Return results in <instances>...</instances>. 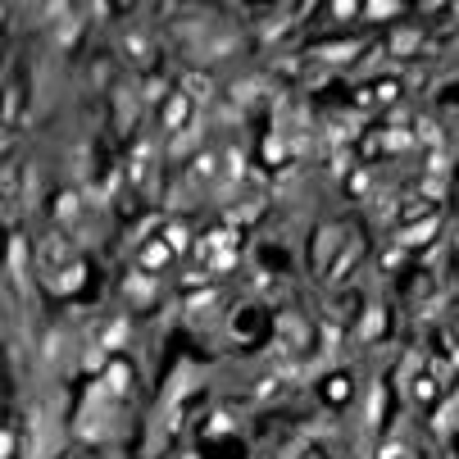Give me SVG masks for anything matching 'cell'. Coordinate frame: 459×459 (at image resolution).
Here are the masks:
<instances>
[{
  "label": "cell",
  "mask_w": 459,
  "mask_h": 459,
  "mask_svg": "<svg viewBox=\"0 0 459 459\" xmlns=\"http://www.w3.org/2000/svg\"><path fill=\"white\" fill-rule=\"evenodd\" d=\"M182 118H187V96H173L164 105V127H182Z\"/></svg>",
  "instance_id": "cell-11"
},
{
  "label": "cell",
  "mask_w": 459,
  "mask_h": 459,
  "mask_svg": "<svg viewBox=\"0 0 459 459\" xmlns=\"http://www.w3.org/2000/svg\"><path fill=\"white\" fill-rule=\"evenodd\" d=\"M68 255H73V241H68V237H59V232H55V237H46V241H41V264H46L50 273L68 268Z\"/></svg>",
  "instance_id": "cell-1"
},
{
  "label": "cell",
  "mask_w": 459,
  "mask_h": 459,
  "mask_svg": "<svg viewBox=\"0 0 459 459\" xmlns=\"http://www.w3.org/2000/svg\"><path fill=\"white\" fill-rule=\"evenodd\" d=\"M368 14H373V19H387V14H396V5H391V0H387V5L378 0V5H368Z\"/></svg>",
  "instance_id": "cell-32"
},
{
  "label": "cell",
  "mask_w": 459,
  "mask_h": 459,
  "mask_svg": "<svg viewBox=\"0 0 459 459\" xmlns=\"http://www.w3.org/2000/svg\"><path fill=\"white\" fill-rule=\"evenodd\" d=\"M123 336H127V327H123V323H114V327H109V332H105V345H118V341H123Z\"/></svg>",
  "instance_id": "cell-31"
},
{
  "label": "cell",
  "mask_w": 459,
  "mask_h": 459,
  "mask_svg": "<svg viewBox=\"0 0 459 459\" xmlns=\"http://www.w3.org/2000/svg\"><path fill=\"white\" fill-rule=\"evenodd\" d=\"M127 296H132V300H150V278L132 273V278H127Z\"/></svg>",
  "instance_id": "cell-16"
},
{
  "label": "cell",
  "mask_w": 459,
  "mask_h": 459,
  "mask_svg": "<svg viewBox=\"0 0 459 459\" xmlns=\"http://www.w3.org/2000/svg\"><path fill=\"white\" fill-rule=\"evenodd\" d=\"M182 246H187V232H182V228H169V250H182Z\"/></svg>",
  "instance_id": "cell-30"
},
{
  "label": "cell",
  "mask_w": 459,
  "mask_h": 459,
  "mask_svg": "<svg viewBox=\"0 0 459 459\" xmlns=\"http://www.w3.org/2000/svg\"><path fill=\"white\" fill-rule=\"evenodd\" d=\"M378 459H410V450H405V441H391V446L378 450Z\"/></svg>",
  "instance_id": "cell-23"
},
{
  "label": "cell",
  "mask_w": 459,
  "mask_h": 459,
  "mask_svg": "<svg viewBox=\"0 0 459 459\" xmlns=\"http://www.w3.org/2000/svg\"><path fill=\"white\" fill-rule=\"evenodd\" d=\"M10 264H14V282H23V287H28V250H23V237H14Z\"/></svg>",
  "instance_id": "cell-8"
},
{
  "label": "cell",
  "mask_w": 459,
  "mask_h": 459,
  "mask_svg": "<svg viewBox=\"0 0 459 459\" xmlns=\"http://www.w3.org/2000/svg\"><path fill=\"white\" fill-rule=\"evenodd\" d=\"M55 219H59V223H77V219H82V205H77L73 192H64V196L55 201Z\"/></svg>",
  "instance_id": "cell-7"
},
{
  "label": "cell",
  "mask_w": 459,
  "mask_h": 459,
  "mask_svg": "<svg viewBox=\"0 0 459 459\" xmlns=\"http://www.w3.org/2000/svg\"><path fill=\"white\" fill-rule=\"evenodd\" d=\"M345 237H350V232H341V228H327L323 237H318V246H314V259L327 268V255H332L336 246H345Z\"/></svg>",
  "instance_id": "cell-3"
},
{
  "label": "cell",
  "mask_w": 459,
  "mask_h": 459,
  "mask_svg": "<svg viewBox=\"0 0 459 459\" xmlns=\"http://www.w3.org/2000/svg\"><path fill=\"white\" fill-rule=\"evenodd\" d=\"M187 309H192V318H205V314H210V309H214V296H210V291H205V296H196V300H192V305H187Z\"/></svg>",
  "instance_id": "cell-20"
},
{
  "label": "cell",
  "mask_w": 459,
  "mask_h": 459,
  "mask_svg": "<svg viewBox=\"0 0 459 459\" xmlns=\"http://www.w3.org/2000/svg\"><path fill=\"white\" fill-rule=\"evenodd\" d=\"M182 86H187V96H192V100H210V91H214L205 73H187V82H182Z\"/></svg>",
  "instance_id": "cell-9"
},
{
  "label": "cell",
  "mask_w": 459,
  "mask_h": 459,
  "mask_svg": "<svg viewBox=\"0 0 459 459\" xmlns=\"http://www.w3.org/2000/svg\"><path fill=\"white\" fill-rule=\"evenodd\" d=\"M214 173H219V160H214V155H201L196 169H192V178L196 182H214Z\"/></svg>",
  "instance_id": "cell-14"
},
{
  "label": "cell",
  "mask_w": 459,
  "mask_h": 459,
  "mask_svg": "<svg viewBox=\"0 0 459 459\" xmlns=\"http://www.w3.org/2000/svg\"><path fill=\"white\" fill-rule=\"evenodd\" d=\"M382 332V309H368V318H364V336H378Z\"/></svg>",
  "instance_id": "cell-24"
},
{
  "label": "cell",
  "mask_w": 459,
  "mask_h": 459,
  "mask_svg": "<svg viewBox=\"0 0 459 459\" xmlns=\"http://www.w3.org/2000/svg\"><path fill=\"white\" fill-rule=\"evenodd\" d=\"M414 41H419L414 32H400V37H396V50H414Z\"/></svg>",
  "instance_id": "cell-35"
},
{
  "label": "cell",
  "mask_w": 459,
  "mask_h": 459,
  "mask_svg": "<svg viewBox=\"0 0 459 459\" xmlns=\"http://www.w3.org/2000/svg\"><path fill=\"white\" fill-rule=\"evenodd\" d=\"M150 150H155V146L141 141V146H137V160H132V182H141V187L150 182Z\"/></svg>",
  "instance_id": "cell-6"
},
{
  "label": "cell",
  "mask_w": 459,
  "mask_h": 459,
  "mask_svg": "<svg viewBox=\"0 0 459 459\" xmlns=\"http://www.w3.org/2000/svg\"><path fill=\"white\" fill-rule=\"evenodd\" d=\"M123 50H127V55L137 59V64H141V59L150 55V41H146L141 32H127V37H123Z\"/></svg>",
  "instance_id": "cell-13"
},
{
  "label": "cell",
  "mask_w": 459,
  "mask_h": 459,
  "mask_svg": "<svg viewBox=\"0 0 459 459\" xmlns=\"http://www.w3.org/2000/svg\"><path fill=\"white\" fill-rule=\"evenodd\" d=\"M228 173H232V178H246V160H241V150H228Z\"/></svg>",
  "instance_id": "cell-25"
},
{
  "label": "cell",
  "mask_w": 459,
  "mask_h": 459,
  "mask_svg": "<svg viewBox=\"0 0 459 459\" xmlns=\"http://www.w3.org/2000/svg\"><path fill=\"white\" fill-rule=\"evenodd\" d=\"M432 232H437V219H423L419 228H410V232L400 237V246H423V241H428Z\"/></svg>",
  "instance_id": "cell-12"
},
{
  "label": "cell",
  "mask_w": 459,
  "mask_h": 459,
  "mask_svg": "<svg viewBox=\"0 0 459 459\" xmlns=\"http://www.w3.org/2000/svg\"><path fill=\"white\" fill-rule=\"evenodd\" d=\"M264 150H268V160H282V155H287L291 146H287V137H268V146H264Z\"/></svg>",
  "instance_id": "cell-22"
},
{
  "label": "cell",
  "mask_w": 459,
  "mask_h": 459,
  "mask_svg": "<svg viewBox=\"0 0 459 459\" xmlns=\"http://www.w3.org/2000/svg\"><path fill=\"white\" fill-rule=\"evenodd\" d=\"M50 287L55 291H77L82 287V264H68V268H59V273H50Z\"/></svg>",
  "instance_id": "cell-5"
},
{
  "label": "cell",
  "mask_w": 459,
  "mask_h": 459,
  "mask_svg": "<svg viewBox=\"0 0 459 459\" xmlns=\"http://www.w3.org/2000/svg\"><path fill=\"white\" fill-rule=\"evenodd\" d=\"M259 91H264V82H255V77H246V82H237V86H232V96H237V105H241V100L250 105V100H255Z\"/></svg>",
  "instance_id": "cell-15"
},
{
  "label": "cell",
  "mask_w": 459,
  "mask_h": 459,
  "mask_svg": "<svg viewBox=\"0 0 459 459\" xmlns=\"http://www.w3.org/2000/svg\"><path fill=\"white\" fill-rule=\"evenodd\" d=\"M127 378H132V373H127L123 364H114V368H109V391L123 396V391H127Z\"/></svg>",
  "instance_id": "cell-17"
},
{
  "label": "cell",
  "mask_w": 459,
  "mask_h": 459,
  "mask_svg": "<svg viewBox=\"0 0 459 459\" xmlns=\"http://www.w3.org/2000/svg\"><path fill=\"white\" fill-rule=\"evenodd\" d=\"M355 259H359V237L350 232V237H345V246H341V255H336L332 264H327V278H341V273L355 264Z\"/></svg>",
  "instance_id": "cell-2"
},
{
  "label": "cell",
  "mask_w": 459,
  "mask_h": 459,
  "mask_svg": "<svg viewBox=\"0 0 459 459\" xmlns=\"http://www.w3.org/2000/svg\"><path fill=\"white\" fill-rule=\"evenodd\" d=\"M405 146H410V132H405V127H391V132H387V150H405Z\"/></svg>",
  "instance_id": "cell-21"
},
{
  "label": "cell",
  "mask_w": 459,
  "mask_h": 459,
  "mask_svg": "<svg viewBox=\"0 0 459 459\" xmlns=\"http://www.w3.org/2000/svg\"><path fill=\"white\" fill-rule=\"evenodd\" d=\"M232 428V419H228V414H214V423H210V432H228Z\"/></svg>",
  "instance_id": "cell-34"
},
{
  "label": "cell",
  "mask_w": 459,
  "mask_h": 459,
  "mask_svg": "<svg viewBox=\"0 0 459 459\" xmlns=\"http://www.w3.org/2000/svg\"><path fill=\"white\" fill-rule=\"evenodd\" d=\"M146 268H155V264H164V259H169V246H150V250H146Z\"/></svg>",
  "instance_id": "cell-26"
},
{
  "label": "cell",
  "mask_w": 459,
  "mask_h": 459,
  "mask_svg": "<svg viewBox=\"0 0 459 459\" xmlns=\"http://www.w3.org/2000/svg\"><path fill=\"white\" fill-rule=\"evenodd\" d=\"M196 146V127H182V137L173 141V150H192Z\"/></svg>",
  "instance_id": "cell-27"
},
{
  "label": "cell",
  "mask_w": 459,
  "mask_h": 459,
  "mask_svg": "<svg viewBox=\"0 0 459 459\" xmlns=\"http://www.w3.org/2000/svg\"><path fill=\"white\" fill-rule=\"evenodd\" d=\"M432 396H437V387H432L428 378H423V382H414V400H432Z\"/></svg>",
  "instance_id": "cell-29"
},
{
  "label": "cell",
  "mask_w": 459,
  "mask_h": 459,
  "mask_svg": "<svg viewBox=\"0 0 459 459\" xmlns=\"http://www.w3.org/2000/svg\"><path fill=\"white\" fill-rule=\"evenodd\" d=\"M355 127H359V123H355V118H345V114H332V118H327V141L345 146V141H350V137H355Z\"/></svg>",
  "instance_id": "cell-4"
},
{
  "label": "cell",
  "mask_w": 459,
  "mask_h": 459,
  "mask_svg": "<svg viewBox=\"0 0 459 459\" xmlns=\"http://www.w3.org/2000/svg\"><path fill=\"white\" fill-rule=\"evenodd\" d=\"M182 459H196V455H182Z\"/></svg>",
  "instance_id": "cell-36"
},
{
  "label": "cell",
  "mask_w": 459,
  "mask_h": 459,
  "mask_svg": "<svg viewBox=\"0 0 459 459\" xmlns=\"http://www.w3.org/2000/svg\"><path fill=\"white\" fill-rule=\"evenodd\" d=\"M355 46H323L318 50V59H327V64H341V59H350Z\"/></svg>",
  "instance_id": "cell-18"
},
{
  "label": "cell",
  "mask_w": 459,
  "mask_h": 459,
  "mask_svg": "<svg viewBox=\"0 0 459 459\" xmlns=\"http://www.w3.org/2000/svg\"><path fill=\"white\" fill-rule=\"evenodd\" d=\"M46 359H50V364L64 359V336H59V332H50V336H46Z\"/></svg>",
  "instance_id": "cell-19"
},
{
  "label": "cell",
  "mask_w": 459,
  "mask_h": 459,
  "mask_svg": "<svg viewBox=\"0 0 459 459\" xmlns=\"http://www.w3.org/2000/svg\"><path fill=\"white\" fill-rule=\"evenodd\" d=\"M364 419H368V428H378V423H382V387H368V405H364Z\"/></svg>",
  "instance_id": "cell-10"
},
{
  "label": "cell",
  "mask_w": 459,
  "mask_h": 459,
  "mask_svg": "<svg viewBox=\"0 0 459 459\" xmlns=\"http://www.w3.org/2000/svg\"><path fill=\"white\" fill-rule=\"evenodd\" d=\"M82 364H86V368H100V364H105V345H91Z\"/></svg>",
  "instance_id": "cell-28"
},
{
  "label": "cell",
  "mask_w": 459,
  "mask_h": 459,
  "mask_svg": "<svg viewBox=\"0 0 459 459\" xmlns=\"http://www.w3.org/2000/svg\"><path fill=\"white\" fill-rule=\"evenodd\" d=\"M419 141H428V146H437V127H432V123H423V127H419Z\"/></svg>",
  "instance_id": "cell-33"
}]
</instances>
